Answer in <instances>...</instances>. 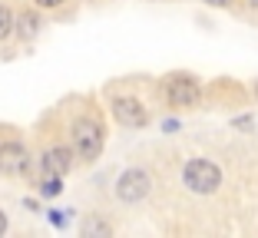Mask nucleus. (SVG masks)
Segmentation results:
<instances>
[{
    "label": "nucleus",
    "mask_w": 258,
    "mask_h": 238,
    "mask_svg": "<svg viewBox=\"0 0 258 238\" xmlns=\"http://www.w3.org/2000/svg\"><path fill=\"white\" fill-rule=\"evenodd\" d=\"M182 182L189 185L192 192L209 195L222 185V172H219V166L209 162V159H192V162H185V169H182Z\"/></svg>",
    "instance_id": "1"
},
{
    "label": "nucleus",
    "mask_w": 258,
    "mask_h": 238,
    "mask_svg": "<svg viewBox=\"0 0 258 238\" xmlns=\"http://www.w3.org/2000/svg\"><path fill=\"white\" fill-rule=\"evenodd\" d=\"M73 149L80 159H96L103 149V126L96 119H76L73 123Z\"/></svg>",
    "instance_id": "2"
},
{
    "label": "nucleus",
    "mask_w": 258,
    "mask_h": 238,
    "mask_svg": "<svg viewBox=\"0 0 258 238\" xmlns=\"http://www.w3.org/2000/svg\"><path fill=\"white\" fill-rule=\"evenodd\" d=\"M149 189H152V179H149V172H143V169L122 172L119 182H116V195H119L122 202H139V199H146V195H149Z\"/></svg>",
    "instance_id": "3"
},
{
    "label": "nucleus",
    "mask_w": 258,
    "mask_h": 238,
    "mask_svg": "<svg viewBox=\"0 0 258 238\" xmlns=\"http://www.w3.org/2000/svg\"><path fill=\"white\" fill-rule=\"evenodd\" d=\"M30 169V152L20 146V142H4L0 146V172L7 176H20V172Z\"/></svg>",
    "instance_id": "4"
},
{
    "label": "nucleus",
    "mask_w": 258,
    "mask_h": 238,
    "mask_svg": "<svg viewBox=\"0 0 258 238\" xmlns=\"http://www.w3.org/2000/svg\"><path fill=\"white\" fill-rule=\"evenodd\" d=\"M113 116L119 119L122 126H146V123H149L146 106L139 100H133V96H119V100H113Z\"/></svg>",
    "instance_id": "5"
},
{
    "label": "nucleus",
    "mask_w": 258,
    "mask_h": 238,
    "mask_svg": "<svg viewBox=\"0 0 258 238\" xmlns=\"http://www.w3.org/2000/svg\"><path fill=\"white\" fill-rule=\"evenodd\" d=\"M166 93H169V103L172 106H196L199 103V83L192 76H172Z\"/></svg>",
    "instance_id": "6"
},
{
    "label": "nucleus",
    "mask_w": 258,
    "mask_h": 238,
    "mask_svg": "<svg viewBox=\"0 0 258 238\" xmlns=\"http://www.w3.org/2000/svg\"><path fill=\"white\" fill-rule=\"evenodd\" d=\"M73 166V152H70L67 146H53L46 149L43 162H40V169H43V176H63V172Z\"/></svg>",
    "instance_id": "7"
},
{
    "label": "nucleus",
    "mask_w": 258,
    "mask_h": 238,
    "mask_svg": "<svg viewBox=\"0 0 258 238\" xmlns=\"http://www.w3.org/2000/svg\"><path fill=\"white\" fill-rule=\"evenodd\" d=\"M14 14H10L7 7H4V4H0V40H7L10 33H14Z\"/></svg>",
    "instance_id": "8"
},
{
    "label": "nucleus",
    "mask_w": 258,
    "mask_h": 238,
    "mask_svg": "<svg viewBox=\"0 0 258 238\" xmlns=\"http://www.w3.org/2000/svg\"><path fill=\"white\" fill-rule=\"evenodd\" d=\"M20 33L23 37H33V33H37V27H40V20H37V14H20Z\"/></svg>",
    "instance_id": "9"
},
{
    "label": "nucleus",
    "mask_w": 258,
    "mask_h": 238,
    "mask_svg": "<svg viewBox=\"0 0 258 238\" xmlns=\"http://www.w3.org/2000/svg\"><path fill=\"white\" fill-rule=\"evenodd\" d=\"M60 179H63V176H46V179H43V185H40V192H43V195H56V192L63 189Z\"/></svg>",
    "instance_id": "10"
},
{
    "label": "nucleus",
    "mask_w": 258,
    "mask_h": 238,
    "mask_svg": "<svg viewBox=\"0 0 258 238\" xmlns=\"http://www.w3.org/2000/svg\"><path fill=\"white\" fill-rule=\"evenodd\" d=\"M83 231H96V235H109V225H103V222H96V218H93V222H86V225H83Z\"/></svg>",
    "instance_id": "11"
},
{
    "label": "nucleus",
    "mask_w": 258,
    "mask_h": 238,
    "mask_svg": "<svg viewBox=\"0 0 258 238\" xmlns=\"http://www.w3.org/2000/svg\"><path fill=\"white\" fill-rule=\"evenodd\" d=\"M50 222H53V225H60V228H63V225H67V215H63V212H50Z\"/></svg>",
    "instance_id": "12"
},
{
    "label": "nucleus",
    "mask_w": 258,
    "mask_h": 238,
    "mask_svg": "<svg viewBox=\"0 0 258 238\" xmlns=\"http://www.w3.org/2000/svg\"><path fill=\"white\" fill-rule=\"evenodd\" d=\"M205 4H209V7H228L232 0H205Z\"/></svg>",
    "instance_id": "13"
},
{
    "label": "nucleus",
    "mask_w": 258,
    "mask_h": 238,
    "mask_svg": "<svg viewBox=\"0 0 258 238\" xmlns=\"http://www.w3.org/2000/svg\"><path fill=\"white\" fill-rule=\"evenodd\" d=\"M37 4H40V7H60L63 0H37Z\"/></svg>",
    "instance_id": "14"
},
{
    "label": "nucleus",
    "mask_w": 258,
    "mask_h": 238,
    "mask_svg": "<svg viewBox=\"0 0 258 238\" xmlns=\"http://www.w3.org/2000/svg\"><path fill=\"white\" fill-rule=\"evenodd\" d=\"M4 231H7V215L0 212V235H4Z\"/></svg>",
    "instance_id": "15"
},
{
    "label": "nucleus",
    "mask_w": 258,
    "mask_h": 238,
    "mask_svg": "<svg viewBox=\"0 0 258 238\" xmlns=\"http://www.w3.org/2000/svg\"><path fill=\"white\" fill-rule=\"evenodd\" d=\"M248 4H251V7H258V0H248Z\"/></svg>",
    "instance_id": "16"
},
{
    "label": "nucleus",
    "mask_w": 258,
    "mask_h": 238,
    "mask_svg": "<svg viewBox=\"0 0 258 238\" xmlns=\"http://www.w3.org/2000/svg\"><path fill=\"white\" fill-rule=\"evenodd\" d=\"M255 96H258V83H255Z\"/></svg>",
    "instance_id": "17"
}]
</instances>
